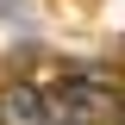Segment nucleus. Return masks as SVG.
<instances>
[{"mask_svg": "<svg viewBox=\"0 0 125 125\" xmlns=\"http://www.w3.org/2000/svg\"><path fill=\"white\" fill-rule=\"evenodd\" d=\"M50 125H56V119H50Z\"/></svg>", "mask_w": 125, "mask_h": 125, "instance_id": "3", "label": "nucleus"}, {"mask_svg": "<svg viewBox=\"0 0 125 125\" xmlns=\"http://www.w3.org/2000/svg\"><path fill=\"white\" fill-rule=\"evenodd\" d=\"M100 106H106V75H100V69H75V75L50 94V119L56 125H94Z\"/></svg>", "mask_w": 125, "mask_h": 125, "instance_id": "1", "label": "nucleus"}, {"mask_svg": "<svg viewBox=\"0 0 125 125\" xmlns=\"http://www.w3.org/2000/svg\"><path fill=\"white\" fill-rule=\"evenodd\" d=\"M0 125H50V100L38 88H6L0 94Z\"/></svg>", "mask_w": 125, "mask_h": 125, "instance_id": "2", "label": "nucleus"}]
</instances>
